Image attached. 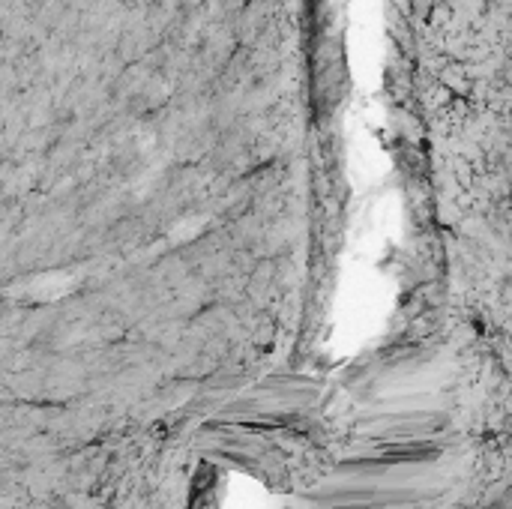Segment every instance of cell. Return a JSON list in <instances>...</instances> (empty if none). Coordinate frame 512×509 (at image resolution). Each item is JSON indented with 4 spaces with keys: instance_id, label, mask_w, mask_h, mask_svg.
Masks as SVG:
<instances>
[{
    "instance_id": "cell-1",
    "label": "cell",
    "mask_w": 512,
    "mask_h": 509,
    "mask_svg": "<svg viewBox=\"0 0 512 509\" xmlns=\"http://www.w3.org/2000/svg\"><path fill=\"white\" fill-rule=\"evenodd\" d=\"M327 509H393V507H384V504H330Z\"/></svg>"
}]
</instances>
